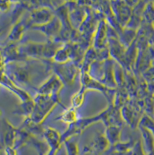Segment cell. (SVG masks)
Masks as SVG:
<instances>
[{
    "label": "cell",
    "instance_id": "6da1fadb",
    "mask_svg": "<svg viewBox=\"0 0 154 155\" xmlns=\"http://www.w3.org/2000/svg\"><path fill=\"white\" fill-rule=\"evenodd\" d=\"M137 2L125 1L109 2L113 16L122 28H124L129 21L132 16V8Z\"/></svg>",
    "mask_w": 154,
    "mask_h": 155
},
{
    "label": "cell",
    "instance_id": "d6986e66",
    "mask_svg": "<svg viewBox=\"0 0 154 155\" xmlns=\"http://www.w3.org/2000/svg\"><path fill=\"white\" fill-rule=\"evenodd\" d=\"M152 99L154 100V92L152 94Z\"/></svg>",
    "mask_w": 154,
    "mask_h": 155
},
{
    "label": "cell",
    "instance_id": "5bb4252c",
    "mask_svg": "<svg viewBox=\"0 0 154 155\" xmlns=\"http://www.w3.org/2000/svg\"><path fill=\"white\" fill-rule=\"evenodd\" d=\"M62 119L66 122L68 123H75L78 121V114L75 110V109L74 107H71L67 109L64 113H63Z\"/></svg>",
    "mask_w": 154,
    "mask_h": 155
},
{
    "label": "cell",
    "instance_id": "5b68a950",
    "mask_svg": "<svg viewBox=\"0 0 154 155\" xmlns=\"http://www.w3.org/2000/svg\"><path fill=\"white\" fill-rule=\"evenodd\" d=\"M63 85V83L60 78L54 74L41 85L38 88V94L47 96L57 95Z\"/></svg>",
    "mask_w": 154,
    "mask_h": 155
},
{
    "label": "cell",
    "instance_id": "3957f363",
    "mask_svg": "<svg viewBox=\"0 0 154 155\" xmlns=\"http://www.w3.org/2000/svg\"><path fill=\"white\" fill-rule=\"evenodd\" d=\"M55 72L63 84H70L77 74V65L70 61L64 64H57L55 67Z\"/></svg>",
    "mask_w": 154,
    "mask_h": 155
},
{
    "label": "cell",
    "instance_id": "ac0fdd59",
    "mask_svg": "<svg viewBox=\"0 0 154 155\" xmlns=\"http://www.w3.org/2000/svg\"><path fill=\"white\" fill-rule=\"evenodd\" d=\"M132 155H147L143 149V145L140 141L136 143L133 148Z\"/></svg>",
    "mask_w": 154,
    "mask_h": 155
},
{
    "label": "cell",
    "instance_id": "2e32d148",
    "mask_svg": "<svg viewBox=\"0 0 154 155\" xmlns=\"http://www.w3.org/2000/svg\"><path fill=\"white\" fill-rule=\"evenodd\" d=\"M110 145L108 140L105 137V135H98L95 141V146L99 151H104Z\"/></svg>",
    "mask_w": 154,
    "mask_h": 155
},
{
    "label": "cell",
    "instance_id": "277c9868",
    "mask_svg": "<svg viewBox=\"0 0 154 155\" xmlns=\"http://www.w3.org/2000/svg\"><path fill=\"white\" fill-rule=\"evenodd\" d=\"M81 83L82 86H83L86 90L91 89L101 92L103 94L104 93V95L107 97V98H108L110 102H112V99L110 98V96L114 90L106 87L105 85L100 83L98 80L91 78L88 72L81 71Z\"/></svg>",
    "mask_w": 154,
    "mask_h": 155
},
{
    "label": "cell",
    "instance_id": "8fae6325",
    "mask_svg": "<svg viewBox=\"0 0 154 155\" xmlns=\"http://www.w3.org/2000/svg\"><path fill=\"white\" fill-rule=\"evenodd\" d=\"M139 127L141 131L143 138L146 144V148L148 154L154 150V135L151 131L144 127L141 126Z\"/></svg>",
    "mask_w": 154,
    "mask_h": 155
},
{
    "label": "cell",
    "instance_id": "e0dca14e",
    "mask_svg": "<svg viewBox=\"0 0 154 155\" xmlns=\"http://www.w3.org/2000/svg\"><path fill=\"white\" fill-rule=\"evenodd\" d=\"M24 29V25L21 23H18L14 25L11 31L10 32L9 38L12 40H18L21 38L22 33Z\"/></svg>",
    "mask_w": 154,
    "mask_h": 155
},
{
    "label": "cell",
    "instance_id": "30bf717a",
    "mask_svg": "<svg viewBox=\"0 0 154 155\" xmlns=\"http://www.w3.org/2000/svg\"><path fill=\"white\" fill-rule=\"evenodd\" d=\"M44 48V44L30 43L26 45L23 48V52L31 57H43V51Z\"/></svg>",
    "mask_w": 154,
    "mask_h": 155
},
{
    "label": "cell",
    "instance_id": "7a4b0ae2",
    "mask_svg": "<svg viewBox=\"0 0 154 155\" xmlns=\"http://www.w3.org/2000/svg\"><path fill=\"white\" fill-rule=\"evenodd\" d=\"M93 48L96 51L107 48L108 31L107 23L105 20L98 21L96 28L92 37Z\"/></svg>",
    "mask_w": 154,
    "mask_h": 155
},
{
    "label": "cell",
    "instance_id": "8992f818",
    "mask_svg": "<svg viewBox=\"0 0 154 155\" xmlns=\"http://www.w3.org/2000/svg\"><path fill=\"white\" fill-rule=\"evenodd\" d=\"M53 17L52 12L47 8L38 9L31 15V19L35 26H40L48 23Z\"/></svg>",
    "mask_w": 154,
    "mask_h": 155
},
{
    "label": "cell",
    "instance_id": "7c38bea8",
    "mask_svg": "<svg viewBox=\"0 0 154 155\" xmlns=\"http://www.w3.org/2000/svg\"><path fill=\"white\" fill-rule=\"evenodd\" d=\"M86 91V89L82 86L79 91L77 92V93L73 95L71 98V104L72 107L76 109L82 105L84 101L85 94Z\"/></svg>",
    "mask_w": 154,
    "mask_h": 155
},
{
    "label": "cell",
    "instance_id": "9c48e42d",
    "mask_svg": "<svg viewBox=\"0 0 154 155\" xmlns=\"http://www.w3.org/2000/svg\"><path fill=\"white\" fill-rule=\"evenodd\" d=\"M143 22L149 25L154 23V1H147L142 14Z\"/></svg>",
    "mask_w": 154,
    "mask_h": 155
},
{
    "label": "cell",
    "instance_id": "9a60e30c",
    "mask_svg": "<svg viewBox=\"0 0 154 155\" xmlns=\"http://www.w3.org/2000/svg\"><path fill=\"white\" fill-rule=\"evenodd\" d=\"M139 126L144 127L149 130L154 135V120L152 117L148 115H144L140 119Z\"/></svg>",
    "mask_w": 154,
    "mask_h": 155
},
{
    "label": "cell",
    "instance_id": "ba28073f",
    "mask_svg": "<svg viewBox=\"0 0 154 155\" xmlns=\"http://www.w3.org/2000/svg\"><path fill=\"white\" fill-rule=\"evenodd\" d=\"M120 132L121 128L120 126H107L104 135L110 145H112L114 146L116 143L120 142Z\"/></svg>",
    "mask_w": 154,
    "mask_h": 155
},
{
    "label": "cell",
    "instance_id": "4fadbf2b",
    "mask_svg": "<svg viewBox=\"0 0 154 155\" xmlns=\"http://www.w3.org/2000/svg\"><path fill=\"white\" fill-rule=\"evenodd\" d=\"M136 142L133 141H129L127 142H119L114 145L115 152L119 153H127L132 151L135 146Z\"/></svg>",
    "mask_w": 154,
    "mask_h": 155
},
{
    "label": "cell",
    "instance_id": "52a82bcc",
    "mask_svg": "<svg viewBox=\"0 0 154 155\" xmlns=\"http://www.w3.org/2000/svg\"><path fill=\"white\" fill-rule=\"evenodd\" d=\"M34 28L42 31L45 35L52 37L59 33L62 29V23L59 18L54 16L48 23L40 26H34Z\"/></svg>",
    "mask_w": 154,
    "mask_h": 155
}]
</instances>
